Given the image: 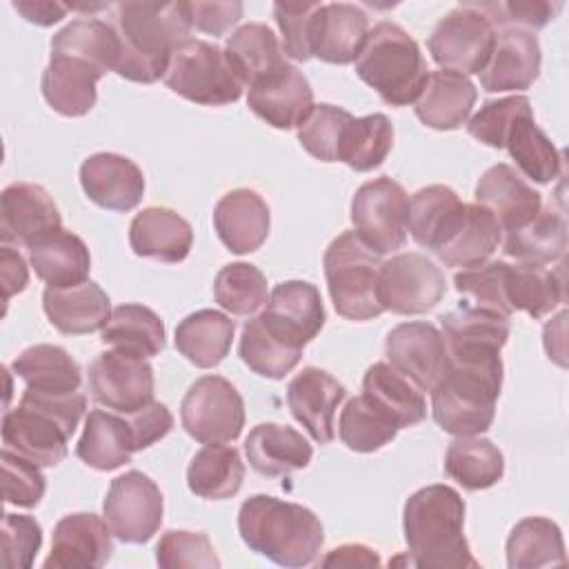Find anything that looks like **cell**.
Returning a JSON list of instances; mask_svg holds the SVG:
<instances>
[{"instance_id": "52", "label": "cell", "mask_w": 569, "mask_h": 569, "mask_svg": "<svg viewBox=\"0 0 569 569\" xmlns=\"http://www.w3.org/2000/svg\"><path fill=\"white\" fill-rule=\"evenodd\" d=\"M453 284L456 291L476 307H485L502 316L513 313L509 305V262L505 260H491L462 269L453 276Z\"/></svg>"}, {"instance_id": "20", "label": "cell", "mask_w": 569, "mask_h": 569, "mask_svg": "<svg viewBox=\"0 0 569 569\" xmlns=\"http://www.w3.org/2000/svg\"><path fill=\"white\" fill-rule=\"evenodd\" d=\"M80 184L87 198L109 211H131L144 196L142 169L120 153L100 151L80 167Z\"/></svg>"}, {"instance_id": "51", "label": "cell", "mask_w": 569, "mask_h": 569, "mask_svg": "<svg viewBox=\"0 0 569 569\" xmlns=\"http://www.w3.org/2000/svg\"><path fill=\"white\" fill-rule=\"evenodd\" d=\"M213 298L233 316H251L269 300L267 278L249 262L224 264L213 280Z\"/></svg>"}, {"instance_id": "49", "label": "cell", "mask_w": 569, "mask_h": 569, "mask_svg": "<svg viewBox=\"0 0 569 569\" xmlns=\"http://www.w3.org/2000/svg\"><path fill=\"white\" fill-rule=\"evenodd\" d=\"M393 147V127L385 113L362 116L345 129L338 160L353 171L378 169Z\"/></svg>"}, {"instance_id": "25", "label": "cell", "mask_w": 569, "mask_h": 569, "mask_svg": "<svg viewBox=\"0 0 569 569\" xmlns=\"http://www.w3.org/2000/svg\"><path fill=\"white\" fill-rule=\"evenodd\" d=\"M262 320L284 338L307 345L325 327V307L316 284L305 280H287L273 287Z\"/></svg>"}, {"instance_id": "33", "label": "cell", "mask_w": 569, "mask_h": 569, "mask_svg": "<svg viewBox=\"0 0 569 569\" xmlns=\"http://www.w3.org/2000/svg\"><path fill=\"white\" fill-rule=\"evenodd\" d=\"M224 56L242 87H253L289 67L276 33L262 22L238 27L227 38Z\"/></svg>"}, {"instance_id": "13", "label": "cell", "mask_w": 569, "mask_h": 569, "mask_svg": "<svg viewBox=\"0 0 569 569\" xmlns=\"http://www.w3.org/2000/svg\"><path fill=\"white\" fill-rule=\"evenodd\" d=\"M162 493L142 471H127L111 480L102 502L111 533L129 545L149 542L162 525Z\"/></svg>"}, {"instance_id": "31", "label": "cell", "mask_w": 569, "mask_h": 569, "mask_svg": "<svg viewBox=\"0 0 569 569\" xmlns=\"http://www.w3.org/2000/svg\"><path fill=\"white\" fill-rule=\"evenodd\" d=\"M102 76V71L84 60L51 53V60L40 80L42 96L60 116L78 118L93 109L98 98L96 84Z\"/></svg>"}, {"instance_id": "32", "label": "cell", "mask_w": 569, "mask_h": 569, "mask_svg": "<svg viewBox=\"0 0 569 569\" xmlns=\"http://www.w3.org/2000/svg\"><path fill=\"white\" fill-rule=\"evenodd\" d=\"M244 453L253 471L264 478L289 476L311 462L313 449L309 440L287 425L262 422L253 427L244 440Z\"/></svg>"}, {"instance_id": "64", "label": "cell", "mask_w": 569, "mask_h": 569, "mask_svg": "<svg viewBox=\"0 0 569 569\" xmlns=\"http://www.w3.org/2000/svg\"><path fill=\"white\" fill-rule=\"evenodd\" d=\"M13 9L33 24L40 27H51L56 22H60L64 18V13L69 11L67 4L60 2H47V0H16Z\"/></svg>"}, {"instance_id": "2", "label": "cell", "mask_w": 569, "mask_h": 569, "mask_svg": "<svg viewBox=\"0 0 569 569\" xmlns=\"http://www.w3.org/2000/svg\"><path fill=\"white\" fill-rule=\"evenodd\" d=\"M465 500L449 485H429L411 493L402 529L411 562L422 569L478 567L465 538Z\"/></svg>"}, {"instance_id": "45", "label": "cell", "mask_w": 569, "mask_h": 569, "mask_svg": "<svg viewBox=\"0 0 569 569\" xmlns=\"http://www.w3.org/2000/svg\"><path fill=\"white\" fill-rule=\"evenodd\" d=\"M509 569H538L565 565V540L560 527L542 516L516 522L507 538Z\"/></svg>"}, {"instance_id": "22", "label": "cell", "mask_w": 569, "mask_h": 569, "mask_svg": "<svg viewBox=\"0 0 569 569\" xmlns=\"http://www.w3.org/2000/svg\"><path fill=\"white\" fill-rule=\"evenodd\" d=\"M476 202L493 213L502 231H518L542 209V196L505 162L489 167L476 184Z\"/></svg>"}, {"instance_id": "10", "label": "cell", "mask_w": 569, "mask_h": 569, "mask_svg": "<svg viewBox=\"0 0 569 569\" xmlns=\"http://www.w3.org/2000/svg\"><path fill=\"white\" fill-rule=\"evenodd\" d=\"M180 420L202 445L233 442L244 427V400L227 378L202 376L184 393Z\"/></svg>"}, {"instance_id": "55", "label": "cell", "mask_w": 569, "mask_h": 569, "mask_svg": "<svg viewBox=\"0 0 569 569\" xmlns=\"http://www.w3.org/2000/svg\"><path fill=\"white\" fill-rule=\"evenodd\" d=\"M529 111H531V102L527 96H507L498 100H487L478 109V113L467 122V131L478 142L493 149H502L513 120Z\"/></svg>"}, {"instance_id": "58", "label": "cell", "mask_w": 569, "mask_h": 569, "mask_svg": "<svg viewBox=\"0 0 569 569\" xmlns=\"http://www.w3.org/2000/svg\"><path fill=\"white\" fill-rule=\"evenodd\" d=\"M320 2H276L273 16L282 33V51L287 58L307 62L311 58V22Z\"/></svg>"}, {"instance_id": "35", "label": "cell", "mask_w": 569, "mask_h": 569, "mask_svg": "<svg viewBox=\"0 0 569 569\" xmlns=\"http://www.w3.org/2000/svg\"><path fill=\"white\" fill-rule=\"evenodd\" d=\"M11 369L24 380V391L42 396L76 393L82 382L80 365L58 345H33L13 358Z\"/></svg>"}, {"instance_id": "11", "label": "cell", "mask_w": 569, "mask_h": 569, "mask_svg": "<svg viewBox=\"0 0 569 569\" xmlns=\"http://www.w3.org/2000/svg\"><path fill=\"white\" fill-rule=\"evenodd\" d=\"M407 211V191L389 176L365 182L351 200V222L356 233L378 256L405 247Z\"/></svg>"}, {"instance_id": "47", "label": "cell", "mask_w": 569, "mask_h": 569, "mask_svg": "<svg viewBox=\"0 0 569 569\" xmlns=\"http://www.w3.org/2000/svg\"><path fill=\"white\" fill-rule=\"evenodd\" d=\"M100 340L113 349L151 358L164 349V325L160 316L144 305H120L111 311Z\"/></svg>"}, {"instance_id": "1", "label": "cell", "mask_w": 569, "mask_h": 569, "mask_svg": "<svg viewBox=\"0 0 569 569\" xmlns=\"http://www.w3.org/2000/svg\"><path fill=\"white\" fill-rule=\"evenodd\" d=\"M120 40L116 73L151 84L164 78L171 53L191 38L189 2H120L113 13Z\"/></svg>"}, {"instance_id": "59", "label": "cell", "mask_w": 569, "mask_h": 569, "mask_svg": "<svg viewBox=\"0 0 569 569\" xmlns=\"http://www.w3.org/2000/svg\"><path fill=\"white\" fill-rule=\"evenodd\" d=\"M493 27H518L527 31L542 29L558 11L560 2L522 0V2H476Z\"/></svg>"}, {"instance_id": "9", "label": "cell", "mask_w": 569, "mask_h": 569, "mask_svg": "<svg viewBox=\"0 0 569 569\" xmlns=\"http://www.w3.org/2000/svg\"><path fill=\"white\" fill-rule=\"evenodd\" d=\"M496 27L476 2L453 7L433 27L427 47L436 64L462 76L480 73L491 58Z\"/></svg>"}, {"instance_id": "46", "label": "cell", "mask_w": 569, "mask_h": 569, "mask_svg": "<svg viewBox=\"0 0 569 569\" xmlns=\"http://www.w3.org/2000/svg\"><path fill=\"white\" fill-rule=\"evenodd\" d=\"M565 302V269H545L542 264H509V305L533 320L551 313Z\"/></svg>"}, {"instance_id": "43", "label": "cell", "mask_w": 569, "mask_h": 569, "mask_svg": "<svg viewBox=\"0 0 569 569\" xmlns=\"http://www.w3.org/2000/svg\"><path fill=\"white\" fill-rule=\"evenodd\" d=\"M244 480V462L238 449L227 445H204L187 467V485L191 493L204 500H224L240 491Z\"/></svg>"}, {"instance_id": "18", "label": "cell", "mask_w": 569, "mask_h": 569, "mask_svg": "<svg viewBox=\"0 0 569 569\" xmlns=\"http://www.w3.org/2000/svg\"><path fill=\"white\" fill-rule=\"evenodd\" d=\"M345 396V385L318 367H305L287 387V405L291 416L318 445H329L333 440V416Z\"/></svg>"}, {"instance_id": "15", "label": "cell", "mask_w": 569, "mask_h": 569, "mask_svg": "<svg viewBox=\"0 0 569 569\" xmlns=\"http://www.w3.org/2000/svg\"><path fill=\"white\" fill-rule=\"evenodd\" d=\"M389 365L409 378L420 391H433L449 367V351L431 322L396 325L385 340Z\"/></svg>"}, {"instance_id": "56", "label": "cell", "mask_w": 569, "mask_h": 569, "mask_svg": "<svg viewBox=\"0 0 569 569\" xmlns=\"http://www.w3.org/2000/svg\"><path fill=\"white\" fill-rule=\"evenodd\" d=\"M47 489V478L40 467L9 449H2V493L7 505L31 509Z\"/></svg>"}, {"instance_id": "57", "label": "cell", "mask_w": 569, "mask_h": 569, "mask_svg": "<svg viewBox=\"0 0 569 569\" xmlns=\"http://www.w3.org/2000/svg\"><path fill=\"white\" fill-rule=\"evenodd\" d=\"M0 538L2 565L9 569H29L42 545V527L31 516L4 513Z\"/></svg>"}, {"instance_id": "61", "label": "cell", "mask_w": 569, "mask_h": 569, "mask_svg": "<svg viewBox=\"0 0 569 569\" xmlns=\"http://www.w3.org/2000/svg\"><path fill=\"white\" fill-rule=\"evenodd\" d=\"M191 24L211 36H222L242 18V2H189Z\"/></svg>"}, {"instance_id": "39", "label": "cell", "mask_w": 569, "mask_h": 569, "mask_svg": "<svg viewBox=\"0 0 569 569\" xmlns=\"http://www.w3.org/2000/svg\"><path fill=\"white\" fill-rule=\"evenodd\" d=\"M240 358L242 362L258 376L280 380L302 358V345L280 336L273 327H269L262 316L247 320L240 336Z\"/></svg>"}, {"instance_id": "53", "label": "cell", "mask_w": 569, "mask_h": 569, "mask_svg": "<svg viewBox=\"0 0 569 569\" xmlns=\"http://www.w3.org/2000/svg\"><path fill=\"white\" fill-rule=\"evenodd\" d=\"M353 116L336 104H313L309 116L298 127V142L302 149L322 162H338L345 129Z\"/></svg>"}, {"instance_id": "19", "label": "cell", "mask_w": 569, "mask_h": 569, "mask_svg": "<svg viewBox=\"0 0 569 569\" xmlns=\"http://www.w3.org/2000/svg\"><path fill=\"white\" fill-rule=\"evenodd\" d=\"M540 42L533 31L505 27L496 33L491 58L478 73L480 84L489 93L529 89L540 73Z\"/></svg>"}, {"instance_id": "8", "label": "cell", "mask_w": 569, "mask_h": 569, "mask_svg": "<svg viewBox=\"0 0 569 569\" xmlns=\"http://www.w3.org/2000/svg\"><path fill=\"white\" fill-rule=\"evenodd\" d=\"M164 84L180 98L207 107L231 104L240 100L244 89L224 51L196 38H189L171 53Z\"/></svg>"}, {"instance_id": "38", "label": "cell", "mask_w": 569, "mask_h": 569, "mask_svg": "<svg viewBox=\"0 0 569 569\" xmlns=\"http://www.w3.org/2000/svg\"><path fill=\"white\" fill-rule=\"evenodd\" d=\"M362 396L385 411L398 429L418 425L427 416L422 391L387 362H376L362 378Z\"/></svg>"}, {"instance_id": "7", "label": "cell", "mask_w": 569, "mask_h": 569, "mask_svg": "<svg viewBox=\"0 0 569 569\" xmlns=\"http://www.w3.org/2000/svg\"><path fill=\"white\" fill-rule=\"evenodd\" d=\"M322 264L331 302L342 318L362 322L385 311L378 298L380 256L356 231L333 238Z\"/></svg>"}, {"instance_id": "12", "label": "cell", "mask_w": 569, "mask_h": 569, "mask_svg": "<svg viewBox=\"0 0 569 569\" xmlns=\"http://www.w3.org/2000/svg\"><path fill=\"white\" fill-rule=\"evenodd\" d=\"M447 291L442 269L425 253H396L380 264L378 298L385 311L416 316L433 309Z\"/></svg>"}, {"instance_id": "6", "label": "cell", "mask_w": 569, "mask_h": 569, "mask_svg": "<svg viewBox=\"0 0 569 569\" xmlns=\"http://www.w3.org/2000/svg\"><path fill=\"white\" fill-rule=\"evenodd\" d=\"M356 73L391 107L416 102L429 78L418 42L400 24L389 20L369 29L362 51L356 58Z\"/></svg>"}, {"instance_id": "54", "label": "cell", "mask_w": 569, "mask_h": 569, "mask_svg": "<svg viewBox=\"0 0 569 569\" xmlns=\"http://www.w3.org/2000/svg\"><path fill=\"white\" fill-rule=\"evenodd\" d=\"M156 562L164 569L220 567V560L213 551L209 536L202 531H184V529H169L162 533L156 547Z\"/></svg>"}, {"instance_id": "62", "label": "cell", "mask_w": 569, "mask_h": 569, "mask_svg": "<svg viewBox=\"0 0 569 569\" xmlns=\"http://www.w3.org/2000/svg\"><path fill=\"white\" fill-rule=\"evenodd\" d=\"M0 280H2L4 302H9L11 296L24 291L29 282V269L24 258L9 244H2L0 249Z\"/></svg>"}, {"instance_id": "4", "label": "cell", "mask_w": 569, "mask_h": 569, "mask_svg": "<svg viewBox=\"0 0 569 569\" xmlns=\"http://www.w3.org/2000/svg\"><path fill=\"white\" fill-rule=\"evenodd\" d=\"M500 387V356L449 358L447 373L431 391L436 425L456 438L485 433L493 422Z\"/></svg>"}, {"instance_id": "63", "label": "cell", "mask_w": 569, "mask_h": 569, "mask_svg": "<svg viewBox=\"0 0 569 569\" xmlns=\"http://www.w3.org/2000/svg\"><path fill=\"white\" fill-rule=\"evenodd\" d=\"M322 567H380V556L367 545H340L322 560Z\"/></svg>"}, {"instance_id": "14", "label": "cell", "mask_w": 569, "mask_h": 569, "mask_svg": "<svg viewBox=\"0 0 569 569\" xmlns=\"http://www.w3.org/2000/svg\"><path fill=\"white\" fill-rule=\"evenodd\" d=\"M153 367L131 351H102L89 365V393L116 413H133L153 402Z\"/></svg>"}, {"instance_id": "23", "label": "cell", "mask_w": 569, "mask_h": 569, "mask_svg": "<svg viewBox=\"0 0 569 569\" xmlns=\"http://www.w3.org/2000/svg\"><path fill=\"white\" fill-rule=\"evenodd\" d=\"M440 325L449 358L500 356L511 331L509 316L476 307L467 300L440 316Z\"/></svg>"}, {"instance_id": "37", "label": "cell", "mask_w": 569, "mask_h": 569, "mask_svg": "<svg viewBox=\"0 0 569 569\" xmlns=\"http://www.w3.org/2000/svg\"><path fill=\"white\" fill-rule=\"evenodd\" d=\"M236 325L216 309L189 313L176 327V349L196 367L211 369L220 365L233 342Z\"/></svg>"}, {"instance_id": "26", "label": "cell", "mask_w": 569, "mask_h": 569, "mask_svg": "<svg viewBox=\"0 0 569 569\" xmlns=\"http://www.w3.org/2000/svg\"><path fill=\"white\" fill-rule=\"evenodd\" d=\"M269 207L253 189H233L224 193L213 209V227L220 242L231 253H251L269 236Z\"/></svg>"}, {"instance_id": "42", "label": "cell", "mask_w": 569, "mask_h": 569, "mask_svg": "<svg viewBox=\"0 0 569 569\" xmlns=\"http://www.w3.org/2000/svg\"><path fill=\"white\" fill-rule=\"evenodd\" d=\"M502 149L509 151L520 173L538 184H549L562 173V156L547 133L536 124L533 111L513 120Z\"/></svg>"}, {"instance_id": "21", "label": "cell", "mask_w": 569, "mask_h": 569, "mask_svg": "<svg viewBox=\"0 0 569 569\" xmlns=\"http://www.w3.org/2000/svg\"><path fill=\"white\" fill-rule=\"evenodd\" d=\"M367 33L369 20L358 4H320L311 22V58L329 64H349L360 56Z\"/></svg>"}, {"instance_id": "16", "label": "cell", "mask_w": 569, "mask_h": 569, "mask_svg": "<svg viewBox=\"0 0 569 569\" xmlns=\"http://www.w3.org/2000/svg\"><path fill=\"white\" fill-rule=\"evenodd\" d=\"M62 229L58 204L44 187L33 182L9 184L0 196L2 244L31 247L47 233Z\"/></svg>"}, {"instance_id": "5", "label": "cell", "mask_w": 569, "mask_h": 569, "mask_svg": "<svg viewBox=\"0 0 569 569\" xmlns=\"http://www.w3.org/2000/svg\"><path fill=\"white\" fill-rule=\"evenodd\" d=\"M87 409V398L42 396L22 391L16 409L2 418V449H9L38 467H56L69 453V440Z\"/></svg>"}, {"instance_id": "17", "label": "cell", "mask_w": 569, "mask_h": 569, "mask_svg": "<svg viewBox=\"0 0 569 569\" xmlns=\"http://www.w3.org/2000/svg\"><path fill=\"white\" fill-rule=\"evenodd\" d=\"M113 553L111 529L96 513H69L53 527L44 569H98Z\"/></svg>"}, {"instance_id": "36", "label": "cell", "mask_w": 569, "mask_h": 569, "mask_svg": "<svg viewBox=\"0 0 569 569\" xmlns=\"http://www.w3.org/2000/svg\"><path fill=\"white\" fill-rule=\"evenodd\" d=\"M29 260L36 276L49 287H73L87 282L91 256L84 240L71 231L58 229L29 247Z\"/></svg>"}, {"instance_id": "34", "label": "cell", "mask_w": 569, "mask_h": 569, "mask_svg": "<svg viewBox=\"0 0 569 569\" xmlns=\"http://www.w3.org/2000/svg\"><path fill=\"white\" fill-rule=\"evenodd\" d=\"M136 453L127 416L93 409L84 420V431L76 445V456L96 471H113Z\"/></svg>"}, {"instance_id": "44", "label": "cell", "mask_w": 569, "mask_h": 569, "mask_svg": "<svg viewBox=\"0 0 569 569\" xmlns=\"http://www.w3.org/2000/svg\"><path fill=\"white\" fill-rule=\"evenodd\" d=\"M445 473L467 491L493 487L505 473L502 451L480 436H460L447 447Z\"/></svg>"}, {"instance_id": "28", "label": "cell", "mask_w": 569, "mask_h": 569, "mask_svg": "<svg viewBox=\"0 0 569 569\" xmlns=\"http://www.w3.org/2000/svg\"><path fill=\"white\" fill-rule=\"evenodd\" d=\"M465 209L467 202L451 187H422L409 198L407 231L420 247L436 253L462 224Z\"/></svg>"}, {"instance_id": "24", "label": "cell", "mask_w": 569, "mask_h": 569, "mask_svg": "<svg viewBox=\"0 0 569 569\" xmlns=\"http://www.w3.org/2000/svg\"><path fill=\"white\" fill-rule=\"evenodd\" d=\"M249 109L276 129H293L313 109V89L302 71L284 67L276 76L249 87Z\"/></svg>"}, {"instance_id": "27", "label": "cell", "mask_w": 569, "mask_h": 569, "mask_svg": "<svg viewBox=\"0 0 569 569\" xmlns=\"http://www.w3.org/2000/svg\"><path fill=\"white\" fill-rule=\"evenodd\" d=\"M42 307L49 322L64 336L93 333L104 329L111 318L109 296L91 280L73 287H47Z\"/></svg>"}, {"instance_id": "48", "label": "cell", "mask_w": 569, "mask_h": 569, "mask_svg": "<svg viewBox=\"0 0 569 569\" xmlns=\"http://www.w3.org/2000/svg\"><path fill=\"white\" fill-rule=\"evenodd\" d=\"M567 249V222L553 207L540 209V213L518 231H509L502 251L518 262L549 264L560 260Z\"/></svg>"}, {"instance_id": "40", "label": "cell", "mask_w": 569, "mask_h": 569, "mask_svg": "<svg viewBox=\"0 0 569 569\" xmlns=\"http://www.w3.org/2000/svg\"><path fill=\"white\" fill-rule=\"evenodd\" d=\"M51 53L71 56L89 62L98 71H116L120 40L113 24L98 18H78L51 38Z\"/></svg>"}, {"instance_id": "50", "label": "cell", "mask_w": 569, "mask_h": 569, "mask_svg": "<svg viewBox=\"0 0 569 569\" xmlns=\"http://www.w3.org/2000/svg\"><path fill=\"white\" fill-rule=\"evenodd\" d=\"M338 433L351 451L371 453L396 438L398 425L360 393L345 405L338 420Z\"/></svg>"}, {"instance_id": "41", "label": "cell", "mask_w": 569, "mask_h": 569, "mask_svg": "<svg viewBox=\"0 0 569 569\" xmlns=\"http://www.w3.org/2000/svg\"><path fill=\"white\" fill-rule=\"evenodd\" d=\"M502 229L493 213L485 207L467 204L465 220L458 231L436 251V258L447 267L471 269L489 260V256L500 247Z\"/></svg>"}, {"instance_id": "60", "label": "cell", "mask_w": 569, "mask_h": 569, "mask_svg": "<svg viewBox=\"0 0 569 569\" xmlns=\"http://www.w3.org/2000/svg\"><path fill=\"white\" fill-rule=\"evenodd\" d=\"M131 433H133V445L136 451L147 449L162 440L171 429H173V416L162 402H149L147 407L127 413Z\"/></svg>"}, {"instance_id": "3", "label": "cell", "mask_w": 569, "mask_h": 569, "mask_svg": "<svg viewBox=\"0 0 569 569\" xmlns=\"http://www.w3.org/2000/svg\"><path fill=\"white\" fill-rule=\"evenodd\" d=\"M238 531L251 551L282 567L316 562L325 545L322 522L311 509L267 493H256L240 505Z\"/></svg>"}, {"instance_id": "30", "label": "cell", "mask_w": 569, "mask_h": 569, "mask_svg": "<svg viewBox=\"0 0 569 569\" xmlns=\"http://www.w3.org/2000/svg\"><path fill=\"white\" fill-rule=\"evenodd\" d=\"M476 98V84L467 76L447 69L431 71L416 100V116L436 131H453L469 120Z\"/></svg>"}, {"instance_id": "29", "label": "cell", "mask_w": 569, "mask_h": 569, "mask_svg": "<svg viewBox=\"0 0 569 569\" xmlns=\"http://www.w3.org/2000/svg\"><path fill=\"white\" fill-rule=\"evenodd\" d=\"M129 244L140 258L173 264L189 256L193 244V229L173 209L147 207L131 220Z\"/></svg>"}]
</instances>
